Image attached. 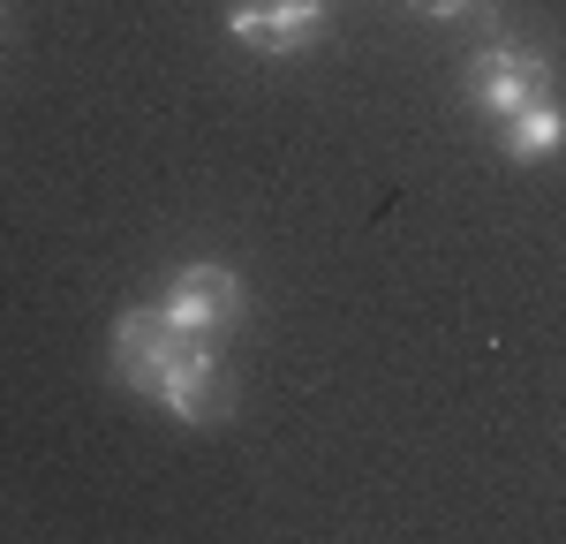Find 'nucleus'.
Instances as JSON below:
<instances>
[{"instance_id":"nucleus-1","label":"nucleus","mask_w":566,"mask_h":544,"mask_svg":"<svg viewBox=\"0 0 566 544\" xmlns=\"http://www.w3.org/2000/svg\"><path fill=\"white\" fill-rule=\"evenodd\" d=\"M114 370L122 386H136L144 401H159L175 423H227V378H219L212 341L181 333L159 303H136V311L114 317Z\"/></svg>"},{"instance_id":"nucleus-2","label":"nucleus","mask_w":566,"mask_h":544,"mask_svg":"<svg viewBox=\"0 0 566 544\" xmlns=\"http://www.w3.org/2000/svg\"><path fill=\"white\" fill-rule=\"evenodd\" d=\"M461 91H469V106L483 122H506V114H522L536 98H552V53H536V45H483L461 69Z\"/></svg>"},{"instance_id":"nucleus-3","label":"nucleus","mask_w":566,"mask_h":544,"mask_svg":"<svg viewBox=\"0 0 566 544\" xmlns=\"http://www.w3.org/2000/svg\"><path fill=\"white\" fill-rule=\"evenodd\" d=\"M333 31V0H234L227 8V39L264 53V61H287Z\"/></svg>"},{"instance_id":"nucleus-4","label":"nucleus","mask_w":566,"mask_h":544,"mask_svg":"<svg viewBox=\"0 0 566 544\" xmlns=\"http://www.w3.org/2000/svg\"><path fill=\"white\" fill-rule=\"evenodd\" d=\"M159 311L175 317L181 333H197V341H219V333L242 317V272H234V265H212V258H197V265H181L175 280H167Z\"/></svg>"},{"instance_id":"nucleus-5","label":"nucleus","mask_w":566,"mask_h":544,"mask_svg":"<svg viewBox=\"0 0 566 544\" xmlns=\"http://www.w3.org/2000/svg\"><path fill=\"white\" fill-rule=\"evenodd\" d=\"M559 144H566V114L552 106V98H536V106H522V114H506V122H499V151H506V159H522V167L552 159Z\"/></svg>"},{"instance_id":"nucleus-6","label":"nucleus","mask_w":566,"mask_h":544,"mask_svg":"<svg viewBox=\"0 0 566 544\" xmlns=\"http://www.w3.org/2000/svg\"><path fill=\"white\" fill-rule=\"evenodd\" d=\"M408 8H416V15H431V23H453V15H469L476 0H408Z\"/></svg>"}]
</instances>
